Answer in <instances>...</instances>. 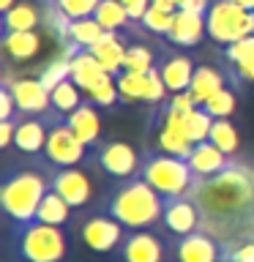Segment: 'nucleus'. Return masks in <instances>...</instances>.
I'll return each instance as SVG.
<instances>
[{
    "mask_svg": "<svg viewBox=\"0 0 254 262\" xmlns=\"http://www.w3.org/2000/svg\"><path fill=\"white\" fill-rule=\"evenodd\" d=\"M194 200L200 202L205 219H216L219 224L246 216L254 205V169L246 164L229 161L219 175L197 180Z\"/></svg>",
    "mask_w": 254,
    "mask_h": 262,
    "instance_id": "nucleus-1",
    "label": "nucleus"
},
{
    "mask_svg": "<svg viewBox=\"0 0 254 262\" xmlns=\"http://www.w3.org/2000/svg\"><path fill=\"white\" fill-rule=\"evenodd\" d=\"M104 210L112 219H118L126 229H147L161 219L164 196L147 180L134 175L129 180H120L118 188H112L104 200Z\"/></svg>",
    "mask_w": 254,
    "mask_h": 262,
    "instance_id": "nucleus-2",
    "label": "nucleus"
},
{
    "mask_svg": "<svg viewBox=\"0 0 254 262\" xmlns=\"http://www.w3.org/2000/svg\"><path fill=\"white\" fill-rule=\"evenodd\" d=\"M49 188H52V183L41 169H33V167L8 169L3 175V183H0L3 216L11 224H28V221L36 219L38 205Z\"/></svg>",
    "mask_w": 254,
    "mask_h": 262,
    "instance_id": "nucleus-3",
    "label": "nucleus"
},
{
    "mask_svg": "<svg viewBox=\"0 0 254 262\" xmlns=\"http://www.w3.org/2000/svg\"><path fill=\"white\" fill-rule=\"evenodd\" d=\"M11 251L22 262H63L71 254L63 227L33 219L28 224H11Z\"/></svg>",
    "mask_w": 254,
    "mask_h": 262,
    "instance_id": "nucleus-4",
    "label": "nucleus"
},
{
    "mask_svg": "<svg viewBox=\"0 0 254 262\" xmlns=\"http://www.w3.org/2000/svg\"><path fill=\"white\" fill-rule=\"evenodd\" d=\"M142 180H147L161 196H180V194H192L197 186V175L192 172L186 159L170 156L164 150H153L142 156L137 172Z\"/></svg>",
    "mask_w": 254,
    "mask_h": 262,
    "instance_id": "nucleus-5",
    "label": "nucleus"
},
{
    "mask_svg": "<svg viewBox=\"0 0 254 262\" xmlns=\"http://www.w3.org/2000/svg\"><path fill=\"white\" fill-rule=\"evenodd\" d=\"M205 28L216 44H235L246 36H254V11L232 3V0H216L205 14Z\"/></svg>",
    "mask_w": 254,
    "mask_h": 262,
    "instance_id": "nucleus-6",
    "label": "nucleus"
},
{
    "mask_svg": "<svg viewBox=\"0 0 254 262\" xmlns=\"http://www.w3.org/2000/svg\"><path fill=\"white\" fill-rule=\"evenodd\" d=\"M44 156L52 167H77L79 161H85L88 145L71 131L60 112H49V134L44 145Z\"/></svg>",
    "mask_w": 254,
    "mask_h": 262,
    "instance_id": "nucleus-7",
    "label": "nucleus"
},
{
    "mask_svg": "<svg viewBox=\"0 0 254 262\" xmlns=\"http://www.w3.org/2000/svg\"><path fill=\"white\" fill-rule=\"evenodd\" d=\"M79 237L88 249H93L98 254L107 251H118L123 237H126V227L118 219H112L110 213H90L85 216V221L79 224Z\"/></svg>",
    "mask_w": 254,
    "mask_h": 262,
    "instance_id": "nucleus-8",
    "label": "nucleus"
},
{
    "mask_svg": "<svg viewBox=\"0 0 254 262\" xmlns=\"http://www.w3.org/2000/svg\"><path fill=\"white\" fill-rule=\"evenodd\" d=\"M161 221L167 227V232L186 237L192 232H200L205 227V216L200 202L194 200V194H180V196H164V213Z\"/></svg>",
    "mask_w": 254,
    "mask_h": 262,
    "instance_id": "nucleus-9",
    "label": "nucleus"
},
{
    "mask_svg": "<svg viewBox=\"0 0 254 262\" xmlns=\"http://www.w3.org/2000/svg\"><path fill=\"white\" fill-rule=\"evenodd\" d=\"M93 164L104 175L118 178V180H129L139 172V153L131 147L129 142H120V139H112V142H104L93 150Z\"/></svg>",
    "mask_w": 254,
    "mask_h": 262,
    "instance_id": "nucleus-10",
    "label": "nucleus"
},
{
    "mask_svg": "<svg viewBox=\"0 0 254 262\" xmlns=\"http://www.w3.org/2000/svg\"><path fill=\"white\" fill-rule=\"evenodd\" d=\"M71 82L82 90V93H85V98H90L93 93H98L101 88L112 85L115 77L104 69L101 63H98V57L93 52L79 49V52L71 57Z\"/></svg>",
    "mask_w": 254,
    "mask_h": 262,
    "instance_id": "nucleus-11",
    "label": "nucleus"
},
{
    "mask_svg": "<svg viewBox=\"0 0 254 262\" xmlns=\"http://www.w3.org/2000/svg\"><path fill=\"white\" fill-rule=\"evenodd\" d=\"M49 183L71 208H85L93 200V183H90L88 172H82L77 167H57L49 175Z\"/></svg>",
    "mask_w": 254,
    "mask_h": 262,
    "instance_id": "nucleus-12",
    "label": "nucleus"
},
{
    "mask_svg": "<svg viewBox=\"0 0 254 262\" xmlns=\"http://www.w3.org/2000/svg\"><path fill=\"white\" fill-rule=\"evenodd\" d=\"M6 85L11 88L14 93V101H16V110L30 115V118H38V115H47L52 112V96L49 90L44 88V82L38 77H25V79H6Z\"/></svg>",
    "mask_w": 254,
    "mask_h": 262,
    "instance_id": "nucleus-13",
    "label": "nucleus"
},
{
    "mask_svg": "<svg viewBox=\"0 0 254 262\" xmlns=\"http://www.w3.org/2000/svg\"><path fill=\"white\" fill-rule=\"evenodd\" d=\"M120 262H164V241L151 229H131L120 243Z\"/></svg>",
    "mask_w": 254,
    "mask_h": 262,
    "instance_id": "nucleus-14",
    "label": "nucleus"
},
{
    "mask_svg": "<svg viewBox=\"0 0 254 262\" xmlns=\"http://www.w3.org/2000/svg\"><path fill=\"white\" fill-rule=\"evenodd\" d=\"M175 259L178 262H219L221 259V246L216 237L208 232H192L186 237H178L175 243Z\"/></svg>",
    "mask_w": 254,
    "mask_h": 262,
    "instance_id": "nucleus-15",
    "label": "nucleus"
},
{
    "mask_svg": "<svg viewBox=\"0 0 254 262\" xmlns=\"http://www.w3.org/2000/svg\"><path fill=\"white\" fill-rule=\"evenodd\" d=\"M47 134H49V112L38 115V118L19 120L14 134V147L25 156H38L47 145Z\"/></svg>",
    "mask_w": 254,
    "mask_h": 262,
    "instance_id": "nucleus-16",
    "label": "nucleus"
},
{
    "mask_svg": "<svg viewBox=\"0 0 254 262\" xmlns=\"http://www.w3.org/2000/svg\"><path fill=\"white\" fill-rule=\"evenodd\" d=\"M205 33H208V28H205V14L178 8L167 38H170V44H175V47H197Z\"/></svg>",
    "mask_w": 254,
    "mask_h": 262,
    "instance_id": "nucleus-17",
    "label": "nucleus"
},
{
    "mask_svg": "<svg viewBox=\"0 0 254 262\" xmlns=\"http://www.w3.org/2000/svg\"><path fill=\"white\" fill-rule=\"evenodd\" d=\"M229 164L227 153L221 150V147H216L210 142V139H205V142H197L192 156H188V167H192V172L197 175V180H205V178H213L219 175L221 169H224Z\"/></svg>",
    "mask_w": 254,
    "mask_h": 262,
    "instance_id": "nucleus-18",
    "label": "nucleus"
},
{
    "mask_svg": "<svg viewBox=\"0 0 254 262\" xmlns=\"http://www.w3.org/2000/svg\"><path fill=\"white\" fill-rule=\"evenodd\" d=\"M66 123L71 126V131L77 134L88 147H96L98 145V137H101V120H98V112H96V104L88 101L77 106L71 115H66Z\"/></svg>",
    "mask_w": 254,
    "mask_h": 262,
    "instance_id": "nucleus-19",
    "label": "nucleus"
},
{
    "mask_svg": "<svg viewBox=\"0 0 254 262\" xmlns=\"http://www.w3.org/2000/svg\"><path fill=\"white\" fill-rule=\"evenodd\" d=\"M194 69L197 66L188 60L186 55H170L167 60H161L159 66V74L164 79L170 93H186L192 88V79H194Z\"/></svg>",
    "mask_w": 254,
    "mask_h": 262,
    "instance_id": "nucleus-20",
    "label": "nucleus"
},
{
    "mask_svg": "<svg viewBox=\"0 0 254 262\" xmlns=\"http://www.w3.org/2000/svg\"><path fill=\"white\" fill-rule=\"evenodd\" d=\"M126 44H123V38L118 36V33H112V30H107L101 38H98V44H93L88 49V52H93L98 57V63L104 66L107 71L112 74H120L123 71V60H126Z\"/></svg>",
    "mask_w": 254,
    "mask_h": 262,
    "instance_id": "nucleus-21",
    "label": "nucleus"
},
{
    "mask_svg": "<svg viewBox=\"0 0 254 262\" xmlns=\"http://www.w3.org/2000/svg\"><path fill=\"white\" fill-rule=\"evenodd\" d=\"M224 74L210 69V66H197L194 69V79H192V88H188V93L194 96L197 106H202L205 101H210L213 96L219 93V90H224Z\"/></svg>",
    "mask_w": 254,
    "mask_h": 262,
    "instance_id": "nucleus-22",
    "label": "nucleus"
},
{
    "mask_svg": "<svg viewBox=\"0 0 254 262\" xmlns=\"http://www.w3.org/2000/svg\"><path fill=\"white\" fill-rule=\"evenodd\" d=\"M71 210H74L71 205L66 202L55 188H49V191L44 194V200H41V205H38L36 219L44 221V224H52V227H66L69 219H71Z\"/></svg>",
    "mask_w": 254,
    "mask_h": 262,
    "instance_id": "nucleus-23",
    "label": "nucleus"
},
{
    "mask_svg": "<svg viewBox=\"0 0 254 262\" xmlns=\"http://www.w3.org/2000/svg\"><path fill=\"white\" fill-rule=\"evenodd\" d=\"M115 85L120 90V101H145L147 88H151V71L139 74V71H126L115 74Z\"/></svg>",
    "mask_w": 254,
    "mask_h": 262,
    "instance_id": "nucleus-24",
    "label": "nucleus"
},
{
    "mask_svg": "<svg viewBox=\"0 0 254 262\" xmlns=\"http://www.w3.org/2000/svg\"><path fill=\"white\" fill-rule=\"evenodd\" d=\"M41 22L38 8L30 3H16L14 8L3 11V33H25V30H36Z\"/></svg>",
    "mask_w": 254,
    "mask_h": 262,
    "instance_id": "nucleus-25",
    "label": "nucleus"
},
{
    "mask_svg": "<svg viewBox=\"0 0 254 262\" xmlns=\"http://www.w3.org/2000/svg\"><path fill=\"white\" fill-rule=\"evenodd\" d=\"M38 33L36 30H25V33H3V49L14 60H28L38 52Z\"/></svg>",
    "mask_w": 254,
    "mask_h": 262,
    "instance_id": "nucleus-26",
    "label": "nucleus"
},
{
    "mask_svg": "<svg viewBox=\"0 0 254 262\" xmlns=\"http://www.w3.org/2000/svg\"><path fill=\"white\" fill-rule=\"evenodd\" d=\"M104 28L96 22V16H85V19H74L69 28V44L79 47V49H90L98 44V38L104 36Z\"/></svg>",
    "mask_w": 254,
    "mask_h": 262,
    "instance_id": "nucleus-27",
    "label": "nucleus"
},
{
    "mask_svg": "<svg viewBox=\"0 0 254 262\" xmlns=\"http://www.w3.org/2000/svg\"><path fill=\"white\" fill-rule=\"evenodd\" d=\"M49 96H52V110L60 112L63 118H66V115H71L77 106L85 104V93H82L71 79H66L57 88H52V90H49Z\"/></svg>",
    "mask_w": 254,
    "mask_h": 262,
    "instance_id": "nucleus-28",
    "label": "nucleus"
},
{
    "mask_svg": "<svg viewBox=\"0 0 254 262\" xmlns=\"http://www.w3.org/2000/svg\"><path fill=\"white\" fill-rule=\"evenodd\" d=\"M96 22L101 25L104 30H112V33H118L123 30L129 25V11H126V6H123V0H101V6L96 8Z\"/></svg>",
    "mask_w": 254,
    "mask_h": 262,
    "instance_id": "nucleus-29",
    "label": "nucleus"
},
{
    "mask_svg": "<svg viewBox=\"0 0 254 262\" xmlns=\"http://www.w3.org/2000/svg\"><path fill=\"white\" fill-rule=\"evenodd\" d=\"M180 126H183L186 137L192 139V142H205V139H210V128H213V118L208 112L202 110V106H197L194 112H188L186 118H180Z\"/></svg>",
    "mask_w": 254,
    "mask_h": 262,
    "instance_id": "nucleus-30",
    "label": "nucleus"
},
{
    "mask_svg": "<svg viewBox=\"0 0 254 262\" xmlns=\"http://www.w3.org/2000/svg\"><path fill=\"white\" fill-rule=\"evenodd\" d=\"M210 142L216 145V147H221L227 156H232L238 150V145H241V139H238V131H235L232 123H229L227 118H219V120H213Z\"/></svg>",
    "mask_w": 254,
    "mask_h": 262,
    "instance_id": "nucleus-31",
    "label": "nucleus"
},
{
    "mask_svg": "<svg viewBox=\"0 0 254 262\" xmlns=\"http://www.w3.org/2000/svg\"><path fill=\"white\" fill-rule=\"evenodd\" d=\"M123 69L126 71H139V74H147L156 69L153 63V52L142 44H131L126 49V60H123Z\"/></svg>",
    "mask_w": 254,
    "mask_h": 262,
    "instance_id": "nucleus-32",
    "label": "nucleus"
},
{
    "mask_svg": "<svg viewBox=\"0 0 254 262\" xmlns=\"http://www.w3.org/2000/svg\"><path fill=\"white\" fill-rule=\"evenodd\" d=\"M172 19H175V11H164V8H156L151 3V8L142 16V25H145V30L156 33V36H167L172 30Z\"/></svg>",
    "mask_w": 254,
    "mask_h": 262,
    "instance_id": "nucleus-33",
    "label": "nucleus"
},
{
    "mask_svg": "<svg viewBox=\"0 0 254 262\" xmlns=\"http://www.w3.org/2000/svg\"><path fill=\"white\" fill-rule=\"evenodd\" d=\"M235 93L229 88H224V90H219L216 96L210 98V101H205L202 104V110L210 115L213 120H219V118H229V115H232V110H235Z\"/></svg>",
    "mask_w": 254,
    "mask_h": 262,
    "instance_id": "nucleus-34",
    "label": "nucleus"
},
{
    "mask_svg": "<svg viewBox=\"0 0 254 262\" xmlns=\"http://www.w3.org/2000/svg\"><path fill=\"white\" fill-rule=\"evenodd\" d=\"M55 6L69 14L71 19H85V16L96 14V8L101 6V0H55Z\"/></svg>",
    "mask_w": 254,
    "mask_h": 262,
    "instance_id": "nucleus-35",
    "label": "nucleus"
},
{
    "mask_svg": "<svg viewBox=\"0 0 254 262\" xmlns=\"http://www.w3.org/2000/svg\"><path fill=\"white\" fill-rule=\"evenodd\" d=\"M219 262H254V241L232 243V246H221V259Z\"/></svg>",
    "mask_w": 254,
    "mask_h": 262,
    "instance_id": "nucleus-36",
    "label": "nucleus"
},
{
    "mask_svg": "<svg viewBox=\"0 0 254 262\" xmlns=\"http://www.w3.org/2000/svg\"><path fill=\"white\" fill-rule=\"evenodd\" d=\"M224 57L232 66H241L246 60H251V57H254V36H246L241 41H235V44H229L224 49Z\"/></svg>",
    "mask_w": 254,
    "mask_h": 262,
    "instance_id": "nucleus-37",
    "label": "nucleus"
},
{
    "mask_svg": "<svg viewBox=\"0 0 254 262\" xmlns=\"http://www.w3.org/2000/svg\"><path fill=\"white\" fill-rule=\"evenodd\" d=\"M14 112H16L14 93H11V88L3 82V88H0V120H14Z\"/></svg>",
    "mask_w": 254,
    "mask_h": 262,
    "instance_id": "nucleus-38",
    "label": "nucleus"
},
{
    "mask_svg": "<svg viewBox=\"0 0 254 262\" xmlns=\"http://www.w3.org/2000/svg\"><path fill=\"white\" fill-rule=\"evenodd\" d=\"M123 6H126L131 22H142L145 11L151 8V0H123Z\"/></svg>",
    "mask_w": 254,
    "mask_h": 262,
    "instance_id": "nucleus-39",
    "label": "nucleus"
},
{
    "mask_svg": "<svg viewBox=\"0 0 254 262\" xmlns=\"http://www.w3.org/2000/svg\"><path fill=\"white\" fill-rule=\"evenodd\" d=\"M232 69H235V77H232L235 85L238 82H254V57L246 60V63H241V66H232Z\"/></svg>",
    "mask_w": 254,
    "mask_h": 262,
    "instance_id": "nucleus-40",
    "label": "nucleus"
},
{
    "mask_svg": "<svg viewBox=\"0 0 254 262\" xmlns=\"http://www.w3.org/2000/svg\"><path fill=\"white\" fill-rule=\"evenodd\" d=\"M16 134V123L14 120H0V147H11Z\"/></svg>",
    "mask_w": 254,
    "mask_h": 262,
    "instance_id": "nucleus-41",
    "label": "nucleus"
},
{
    "mask_svg": "<svg viewBox=\"0 0 254 262\" xmlns=\"http://www.w3.org/2000/svg\"><path fill=\"white\" fill-rule=\"evenodd\" d=\"M232 3H238V6H243V8H249V11H254V0H232Z\"/></svg>",
    "mask_w": 254,
    "mask_h": 262,
    "instance_id": "nucleus-42",
    "label": "nucleus"
},
{
    "mask_svg": "<svg viewBox=\"0 0 254 262\" xmlns=\"http://www.w3.org/2000/svg\"><path fill=\"white\" fill-rule=\"evenodd\" d=\"M16 6V0H0V8H3V11H8V8H14Z\"/></svg>",
    "mask_w": 254,
    "mask_h": 262,
    "instance_id": "nucleus-43",
    "label": "nucleus"
},
{
    "mask_svg": "<svg viewBox=\"0 0 254 262\" xmlns=\"http://www.w3.org/2000/svg\"><path fill=\"white\" fill-rule=\"evenodd\" d=\"M167 3H172V6H175V8H183V6L188 3V0H167Z\"/></svg>",
    "mask_w": 254,
    "mask_h": 262,
    "instance_id": "nucleus-44",
    "label": "nucleus"
}]
</instances>
